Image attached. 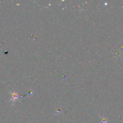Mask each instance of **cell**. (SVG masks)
Here are the masks:
<instances>
[{
    "label": "cell",
    "mask_w": 123,
    "mask_h": 123,
    "mask_svg": "<svg viewBox=\"0 0 123 123\" xmlns=\"http://www.w3.org/2000/svg\"><path fill=\"white\" fill-rule=\"evenodd\" d=\"M12 98H13V99L14 100L16 99V98H18V95L16 94L15 93V92H13V93L12 94Z\"/></svg>",
    "instance_id": "1"
}]
</instances>
